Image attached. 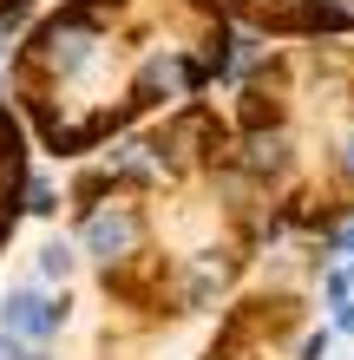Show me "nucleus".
<instances>
[{
    "label": "nucleus",
    "mask_w": 354,
    "mask_h": 360,
    "mask_svg": "<svg viewBox=\"0 0 354 360\" xmlns=\"http://www.w3.org/2000/svg\"><path fill=\"white\" fill-rule=\"evenodd\" d=\"M59 314H66V308H46L33 288H13V295H7V308H0V321H7V328H27V334H53V328H59Z\"/></svg>",
    "instance_id": "f257e3e1"
},
{
    "label": "nucleus",
    "mask_w": 354,
    "mask_h": 360,
    "mask_svg": "<svg viewBox=\"0 0 354 360\" xmlns=\"http://www.w3.org/2000/svg\"><path fill=\"white\" fill-rule=\"evenodd\" d=\"M125 236H132V229H125L118 217H99V223H92V243H99V249H118Z\"/></svg>",
    "instance_id": "f03ea898"
},
{
    "label": "nucleus",
    "mask_w": 354,
    "mask_h": 360,
    "mask_svg": "<svg viewBox=\"0 0 354 360\" xmlns=\"http://www.w3.org/2000/svg\"><path fill=\"white\" fill-rule=\"evenodd\" d=\"M39 269H46V275H66V269H72V256H66V243H53L46 256H39Z\"/></svg>",
    "instance_id": "7ed1b4c3"
},
{
    "label": "nucleus",
    "mask_w": 354,
    "mask_h": 360,
    "mask_svg": "<svg viewBox=\"0 0 354 360\" xmlns=\"http://www.w3.org/2000/svg\"><path fill=\"white\" fill-rule=\"evenodd\" d=\"M0 360H33V354H27V347H20V341H13V334H0Z\"/></svg>",
    "instance_id": "20e7f679"
},
{
    "label": "nucleus",
    "mask_w": 354,
    "mask_h": 360,
    "mask_svg": "<svg viewBox=\"0 0 354 360\" xmlns=\"http://www.w3.org/2000/svg\"><path fill=\"white\" fill-rule=\"evenodd\" d=\"M335 321H341V328L354 334V302H341V314H335Z\"/></svg>",
    "instance_id": "39448f33"
},
{
    "label": "nucleus",
    "mask_w": 354,
    "mask_h": 360,
    "mask_svg": "<svg viewBox=\"0 0 354 360\" xmlns=\"http://www.w3.org/2000/svg\"><path fill=\"white\" fill-rule=\"evenodd\" d=\"M348 243H354V229H348Z\"/></svg>",
    "instance_id": "423d86ee"
}]
</instances>
